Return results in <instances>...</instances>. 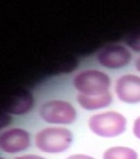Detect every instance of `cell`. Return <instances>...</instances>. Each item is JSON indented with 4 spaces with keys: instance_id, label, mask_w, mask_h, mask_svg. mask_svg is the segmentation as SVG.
I'll list each match as a JSON object with an SVG mask.
<instances>
[{
    "instance_id": "cell-1",
    "label": "cell",
    "mask_w": 140,
    "mask_h": 159,
    "mask_svg": "<svg viewBox=\"0 0 140 159\" xmlns=\"http://www.w3.org/2000/svg\"><path fill=\"white\" fill-rule=\"evenodd\" d=\"M73 132L65 126H48L41 129L34 137V145L44 153L59 154L72 146Z\"/></svg>"
},
{
    "instance_id": "cell-2",
    "label": "cell",
    "mask_w": 140,
    "mask_h": 159,
    "mask_svg": "<svg viewBox=\"0 0 140 159\" xmlns=\"http://www.w3.org/2000/svg\"><path fill=\"white\" fill-rule=\"evenodd\" d=\"M88 129L100 138H117L127 129V119L118 111H105L91 116Z\"/></svg>"
},
{
    "instance_id": "cell-3",
    "label": "cell",
    "mask_w": 140,
    "mask_h": 159,
    "mask_svg": "<svg viewBox=\"0 0 140 159\" xmlns=\"http://www.w3.org/2000/svg\"><path fill=\"white\" fill-rule=\"evenodd\" d=\"M73 87L78 94L99 96L110 92L112 81L110 75L100 70L88 68L80 71L73 78Z\"/></svg>"
},
{
    "instance_id": "cell-4",
    "label": "cell",
    "mask_w": 140,
    "mask_h": 159,
    "mask_svg": "<svg viewBox=\"0 0 140 159\" xmlns=\"http://www.w3.org/2000/svg\"><path fill=\"white\" fill-rule=\"evenodd\" d=\"M40 118L52 125H71L78 119L75 107L67 100L51 99L45 102L39 110Z\"/></svg>"
},
{
    "instance_id": "cell-5",
    "label": "cell",
    "mask_w": 140,
    "mask_h": 159,
    "mask_svg": "<svg viewBox=\"0 0 140 159\" xmlns=\"http://www.w3.org/2000/svg\"><path fill=\"white\" fill-rule=\"evenodd\" d=\"M132 60V52L127 46L113 44L102 47L97 54V61L102 67L120 70L126 67Z\"/></svg>"
},
{
    "instance_id": "cell-6",
    "label": "cell",
    "mask_w": 140,
    "mask_h": 159,
    "mask_svg": "<svg viewBox=\"0 0 140 159\" xmlns=\"http://www.w3.org/2000/svg\"><path fill=\"white\" fill-rule=\"evenodd\" d=\"M31 148V133L21 127H11L0 133V150L16 154Z\"/></svg>"
},
{
    "instance_id": "cell-7",
    "label": "cell",
    "mask_w": 140,
    "mask_h": 159,
    "mask_svg": "<svg viewBox=\"0 0 140 159\" xmlns=\"http://www.w3.org/2000/svg\"><path fill=\"white\" fill-rule=\"evenodd\" d=\"M114 92L118 99L125 104H140V75L133 73L120 75L115 81Z\"/></svg>"
},
{
    "instance_id": "cell-8",
    "label": "cell",
    "mask_w": 140,
    "mask_h": 159,
    "mask_svg": "<svg viewBox=\"0 0 140 159\" xmlns=\"http://www.w3.org/2000/svg\"><path fill=\"white\" fill-rule=\"evenodd\" d=\"M34 106L33 94L28 90L18 89L11 96L4 105L5 112L13 116H24L32 111Z\"/></svg>"
},
{
    "instance_id": "cell-9",
    "label": "cell",
    "mask_w": 140,
    "mask_h": 159,
    "mask_svg": "<svg viewBox=\"0 0 140 159\" xmlns=\"http://www.w3.org/2000/svg\"><path fill=\"white\" fill-rule=\"evenodd\" d=\"M77 102L80 105V107L86 111H98L102 108L108 107L113 102V96L111 92H107L99 96H84L78 94Z\"/></svg>"
},
{
    "instance_id": "cell-10",
    "label": "cell",
    "mask_w": 140,
    "mask_h": 159,
    "mask_svg": "<svg viewBox=\"0 0 140 159\" xmlns=\"http://www.w3.org/2000/svg\"><path fill=\"white\" fill-rule=\"evenodd\" d=\"M102 159H139V154L129 146H111L105 150Z\"/></svg>"
},
{
    "instance_id": "cell-11",
    "label": "cell",
    "mask_w": 140,
    "mask_h": 159,
    "mask_svg": "<svg viewBox=\"0 0 140 159\" xmlns=\"http://www.w3.org/2000/svg\"><path fill=\"white\" fill-rule=\"evenodd\" d=\"M126 46L129 50H132L133 52L140 53V32L131 34L129 37L126 38Z\"/></svg>"
},
{
    "instance_id": "cell-12",
    "label": "cell",
    "mask_w": 140,
    "mask_h": 159,
    "mask_svg": "<svg viewBox=\"0 0 140 159\" xmlns=\"http://www.w3.org/2000/svg\"><path fill=\"white\" fill-rule=\"evenodd\" d=\"M11 123V116H8L7 112H1L0 111V130L4 129Z\"/></svg>"
},
{
    "instance_id": "cell-13",
    "label": "cell",
    "mask_w": 140,
    "mask_h": 159,
    "mask_svg": "<svg viewBox=\"0 0 140 159\" xmlns=\"http://www.w3.org/2000/svg\"><path fill=\"white\" fill-rule=\"evenodd\" d=\"M132 132H133V136L140 140V116L137 117L133 121V126H132Z\"/></svg>"
},
{
    "instance_id": "cell-14",
    "label": "cell",
    "mask_w": 140,
    "mask_h": 159,
    "mask_svg": "<svg viewBox=\"0 0 140 159\" xmlns=\"http://www.w3.org/2000/svg\"><path fill=\"white\" fill-rule=\"evenodd\" d=\"M65 159H95L94 157L92 156H88V154H84V153H74L68 156L67 158Z\"/></svg>"
},
{
    "instance_id": "cell-15",
    "label": "cell",
    "mask_w": 140,
    "mask_h": 159,
    "mask_svg": "<svg viewBox=\"0 0 140 159\" xmlns=\"http://www.w3.org/2000/svg\"><path fill=\"white\" fill-rule=\"evenodd\" d=\"M14 159H46L43 156L39 154H23V156H18Z\"/></svg>"
},
{
    "instance_id": "cell-16",
    "label": "cell",
    "mask_w": 140,
    "mask_h": 159,
    "mask_svg": "<svg viewBox=\"0 0 140 159\" xmlns=\"http://www.w3.org/2000/svg\"><path fill=\"white\" fill-rule=\"evenodd\" d=\"M134 66H135V70H137V71H138V72H139V73H140V57L138 58L137 60H135Z\"/></svg>"
},
{
    "instance_id": "cell-17",
    "label": "cell",
    "mask_w": 140,
    "mask_h": 159,
    "mask_svg": "<svg viewBox=\"0 0 140 159\" xmlns=\"http://www.w3.org/2000/svg\"><path fill=\"white\" fill-rule=\"evenodd\" d=\"M0 159H5V158H4V157H1V156H0Z\"/></svg>"
}]
</instances>
